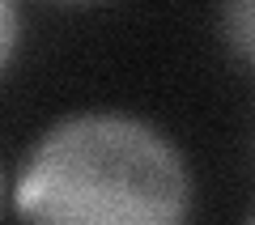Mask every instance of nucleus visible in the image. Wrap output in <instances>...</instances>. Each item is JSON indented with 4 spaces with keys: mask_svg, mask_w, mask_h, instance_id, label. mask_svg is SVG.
Wrapping results in <instances>:
<instances>
[{
    "mask_svg": "<svg viewBox=\"0 0 255 225\" xmlns=\"http://www.w3.org/2000/svg\"><path fill=\"white\" fill-rule=\"evenodd\" d=\"M17 34H21V13H17V0H0V72L9 68L13 51H17Z\"/></svg>",
    "mask_w": 255,
    "mask_h": 225,
    "instance_id": "nucleus-3",
    "label": "nucleus"
},
{
    "mask_svg": "<svg viewBox=\"0 0 255 225\" xmlns=\"http://www.w3.org/2000/svg\"><path fill=\"white\" fill-rule=\"evenodd\" d=\"M191 179L153 123L85 111L47 127L13 191L26 221L51 225H174L187 217Z\"/></svg>",
    "mask_w": 255,
    "mask_h": 225,
    "instance_id": "nucleus-1",
    "label": "nucleus"
},
{
    "mask_svg": "<svg viewBox=\"0 0 255 225\" xmlns=\"http://www.w3.org/2000/svg\"><path fill=\"white\" fill-rule=\"evenodd\" d=\"M251 221H255V213H251Z\"/></svg>",
    "mask_w": 255,
    "mask_h": 225,
    "instance_id": "nucleus-6",
    "label": "nucleus"
},
{
    "mask_svg": "<svg viewBox=\"0 0 255 225\" xmlns=\"http://www.w3.org/2000/svg\"><path fill=\"white\" fill-rule=\"evenodd\" d=\"M0 196H4V183H0Z\"/></svg>",
    "mask_w": 255,
    "mask_h": 225,
    "instance_id": "nucleus-5",
    "label": "nucleus"
},
{
    "mask_svg": "<svg viewBox=\"0 0 255 225\" xmlns=\"http://www.w3.org/2000/svg\"><path fill=\"white\" fill-rule=\"evenodd\" d=\"M64 4H85V0H64Z\"/></svg>",
    "mask_w": 255,
    "mask_h": 225,
    "instance_id": "nucleus-4",
    "label": "nucleus"
},
{
    "mask_svg": "<svg viewBox=\"0 0 255 225\" xmlns=\"http://www.w3.org/2000/svg\"><path fill=\"white\" fill-rule=\"evenodd\" d=\"M221 34H226V47L255 68V0H226L221 4Z\"/></svg>",
    "mask_w": 255,
    "mask_h": 225,
    "instance_id": "nucleus-2",
    "label": "nucleus"
}]
</instances>
